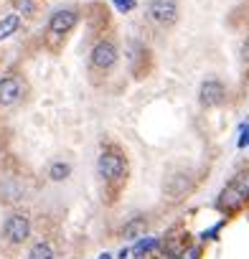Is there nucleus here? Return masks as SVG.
Instances as JSON below:
<instances>
[{
    "label": "nucleus",
    "mask_w": 249,
    "mask_h": 259,
    "mask_svg": "<svg viewBox=\"0 0 249 259\" xmlns=\"http://www.w3.org/2000/svg\"><path fill=\"white\" fill-rule=\"evenodd\" d=\"M249 198V173H239L219 196V208L224 213H234L239 211Z\"/></svg>",
    "instance_id": "nucleus-1"
},
{
    "label": "nucleus",
    "mask_w": 249,
    "mask_h": 259,
    "mask_svg": "<svg viewBox=\"0 0 249 259\" xmlns=\"http://www.w3.org/2000/svg\"><path fill=\"white\" fill-rule=\"evenodd\" d=\"M97 168H99V176H102L107 183H117V181H122L124 170H128V163H124V158H122L117 150H104V153L99 155Z\"/></svg>",
    "instance_id": "nucleus-2"
},
{
    "label": "nucleus",
    "mask_w": 249,
    "mask_h": 259,
    "mask_svg": "<svg viewBox=\"0 0 249 259\" xmlns=\"http://www.w3.org/2000/svg\"><path fill=\"white\" fill-rule=\"evenodd\" d=\"M3 234L11 244H23L31 234V219L26 213H11L3 224Z\"/></svg>",
    "instance_id": "nucleus-3"
},
{
    "label": "nucleus",
    "mask_w": 249,
    "mask_h": 259,
    "mask_svg": "<svg viewBox=\"0 0 249 259\" xmlns=\"http://www.w3.org/2000/svg\"><path fill=\"white\" fill-rule=\"evenodd\" d=\"M150 18L158 26H173L178 18V3L176 0H153L150 3Z\"/></svg>",
    "instance_id": "nucleus-4"
},
{
    "label": "nucleus",
    "mask_w": 249,
    "mask_h": 259,
    "mask_svg": "<svg viewBox=\"0 0 249 259\" xmlns=\"http://www.w3.org/2000/svg\"><path fill=\"white\" fill-rule=\"evenodd\" d=\"M114 61H117V49L112 41H99L92 49V66L94 69H109V66H114Z\"/></svg>",
    "instance_id": "nucleus-5"
},
{
    "label": "nucleus",
    "mask_w": 249,
    "mask_h": 259,
    "mask_svg": "<svg viewBox=\"0 0 249 259\" xmlns=\"http://www.w3.org/2000/svg\"><path fill=\"white\" fill-rule=\"evenodd\" d=\"M21 97H23L21 79H16V76L0 79V107H13Z\"/></svg>",
    "instance_id": "nucleus-6"
},
{
    "label": "nucleus",
    "mask_w": 249,
    "mask_h": 259,
    "mask_svg": "<svg viewBox=\"0 0 249 259\" xmlns=\"http://www.w3.org/2000/svg\"><path fill=\"white\" fill-rule=\"evenodd\" d=\"M224 99H226V89H224L221 81H216V79L203 81V87H201V104L219 107V104H224Z\"/></svg>",
    "instance_id": "nucleus-7"
},
{
    "label": "nucleus",
    "mask_w": 249,
    "mask_h": 259,
    "mask_svg": "<svg viewBox=\"0 0 249 259\" xmlns=\"http://www.w3.org/2000/svg\"><path fill=\"white\" fill-rule=\"evenodd\" d=\"M76 21H79L76 11H59V13L51 16V21H49V31L56 33V36H64V33H69V31L76 26Z\"/></svg>",
    "instance_id": "nucleus-8"
},
{
    "label": "nucleus",
    "mask_w": 249,
    "mask_h": 259,
    "mask_svg": "<svg viewBox=\"0 0 249 259\" xmlns=\"http://www.w3.org/2000/svg\"><path fill=\"white\" fill-rule=\"evenodd\" d=\"M28 259H56L54 256V246L49 241H36L28 251Z\"/></svg>",
    "instance_id": "nucleus-9"
},
{
    "label": "nucleus",
    "mask_w": 249,
    "mask_h": 259,
    "mask_svg": "<svg viewBox=\"0 0 249 259\" xmlns=\"http://www.w3.org/2000/svg\"><path fill=\"white\" fill-rule=\"evenodd\" d=\"M18 26H21V18H18L16 13L6 16L3 21H0V41H3V38H8V36H13V33L18 31Z\"/></svg>",
    "instance_id": "nucleus-10"
},
{
    "label": "nucleus",
    "mask_w": 249,
    "mask_h": 259,
    "mask_svg": "<svg viewBox=\"0 0 249 259\" xmlns=\"http://www.w3.org/2000/svg\"><path fill=\"white\" fill-rule=\"evenodd\" d=\"M158 244H160L158 239H153V236H148V239H140V241L135 244V249H133V251H135V256H143V254H148V251H153V249H155Z\"/></svg>",
    "instance_id": "nucleus-11"
},
{
    "label": "nucleus",
    "mask_w": 249,
    "mask_h": 259,
    "mask_svg": "<svg viewBox=\"0 0 249 259\" xmlns=\"http://www.w3.org/2000/svg\"><path fill=\"white\" fill-rule=\"evenodd\" d=\"M69 173H71V168H69L66 163H54V165H51V178H54V181H64Z\"/></svg>",
    "instance_id": "nucleus-12"
},
{
    "label": "nucleus",
    "mask_w": 249,
    "mask_h": 259,
    "mask_svg": "<svg viewBox=\"0 0 249 259\" xmlns=\"http://www.w3.org/2000/svg\"><path fill=\"white\" fill-rule=\"evenodd\" d=\"M178 259H201V246H196V244L186 246V249L178 254Z\"/></svg>",
    "instance_id": "nucleus-13"
},
{
    "label": "nucleus",
    "mask_w": 249,
    "mask_h": 259,
    "mask_svg": "<svg viewBox=\"0 0 249 259\" xmlns=\"http://www.w3.org/2000/svg\"><path fill=\"white\" fill-rule=\"evenodd\" d=\"M143 229H145V221H143V219H138V221H133L128 229H124V236H138Z\"/></svg>",
    "instance_id": "nucleus-14"
},
{
    "label": "nucleus",
    "mask_w": 249,
    "mask_h": 259,
    "mask_svg": "<svg viewBox=\"0 0 249 259\" xmlns=\"http://www.w3.org/2000/svg\"><path fill=\"white\" fill-rule=\"evenodd\" d=\"M114 3H117V8H119V11H130V8L135 6L133 0H114Z\"/></svg>",
    "instance_id": "nucleus-15"
},
{
    "label": "nucleus",
    "mask_w": 249,
    "mask_h": 259,
    "mask_svg": "<svg viewBox=\"0 0 249 259\" xmlns=\"http://www.w3.org/2000/svg\"><path fill=\"white\" fill-rule=\"evenodd\" d=\"M21 8H23V13H31L33 11V6L28 3V0H26V3H21Z\"/></svg>",
    "instance_id": "nucleus-16"
},
{
    "label": "nucleus",
    "mask_w": 249,
    "mask_h": 259,
    "mask_svg": "<svg viewBox=\"0 0 249 259\" xmlns=\"http://www.w3.org/2000/svg\"><path fill=\"white\" fill-rule=\"evenodd\" d=\"M239 145H241V148H244V145H249V130H246V133H244V138L239 140Z\"/></svg>",
    "instance_id": "nucleus-17"
},
{
    "label": "nucleus",
    "mask_w": 249,
    "mask_h": 259,
    "mask_svg": "<svg viewBox=\"0 0 249 259\" xmlns=\"http://www.w3.org/2000/svg\"><path fill=\"white\" fill-rule=\"evenodd\" d=\"M244 59H249V46H244Z\"/></svg>",
    "instance_id": "nucleus-18"
},
{
    "label": "nucleus",
    "mask_w": 249,
    "mask_h": 259,
    "mask_svg": "<svg viewBox=\"0 0 249 259\" xmlns=\"http://www.w3.org/2000/svg\"><path fill=\"white\" fill-rule=\"evenodd\" d=\"M99 259H112V256H109V254H102V256H99Z\"/></svg>",
    "instance_id": "nucleus-19"
}]
</instances>
